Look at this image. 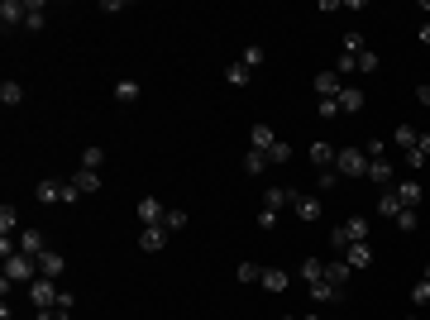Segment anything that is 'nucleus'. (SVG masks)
Returning <instances> with one entry per match:
<instances>
[{
	"label": "nucleus",
	"instance_id": "obj_1",
	"mask_svg": "<svg viewBox=\"0 0 430 320\" xmlns=\"http://www.w3.org/2000/svg\"><path fill=\"white\" fill-rule=\"evenodd\" d=\"M335 172H340V177H354V182L368 177V153H363V148H340V153H335Z\"/></svg>",
	"mask_w": 430,
	"mask_h": 320
},
{
	"label": "nucleus",
	"instance_id": "obj_2",
	"mask_svg": "<svg viewBox=\"0 0 430 320\" xmlns=\"http://www.w3.org/2000/svg\"><path fill=\"white\" fill-rule=\"evenodd\" d=\"M57 296H62V287H57V282H48V277H34V282H29V306H34V311H48V306H57Z\"/></svg>",
	"mask_w": 430,
	"mask_h": 320
},
{
	"label": "nucleus",
	"instance_id": "obj_3",
	"mask_svg": "<svg viewBox=\"0 0 430 320\" xmlns=\"http://www.w3.org/2000/svg\"><path fill=\"white\" fill-rule=\"evenodd\" d=\"M34 277H39V263H34L29 253L15 249V253L5 258V282H34Z\"/></svg>",
	"mask_w": 430,
	"mask_h": 320
},
{
	"label": "nucleus",
	"instance_id": "obj_4",
	"mask_svg": "<svg viewBox=\"0 0 430 320\" xmlns=\"http://www.w3.org/2000/svg\"><path fill=\"white\" fill-rule=\"evenodd\" d=\"M340 91H345V77H340L335 67L316 72V101H340Z\"/></svg>",
	"mask_w": 430,
	"mask_h": 320
},
{
	"label": "nucleus",
	"instance_id": "obj_5",
	"mask_svg": "<svg viewBox=\"0 0 430 320\" xmlns=\"http://www.w3.org/2000/svg\"><path fill=\"white\" fill-rule=\"evenodd\" d=\"M368 182H373L377 191L397 187V167H392V158H373V162H368Z\"/></svg>",
	"mask_w": 430,
	"mask_h": 320
},
{
	"label": "nucleus",
	"instance_id": "obj_6",
	"mask_svg": "<svg viewBox=\"0 0 430 320\" xmlns=\"http://www.w3.org/2000/svg\"><path fill=\"white\" fill-rule=\"evenodd\" d=\"M34 263H39V277H48V282H57V277L67 272V258H62L57 249H48V253H39Z\"/></svg>",
	"mask_w": 430,
	"mask_h": 320
},
{
	"label": "nucleus",
	"instance_id": "obj_7",
	"mask_svg": "<svg viewBox=\"0 0 430 320\" xmlns=\"http://www.w3.org/2000/svg\"><path fill=\"white\" fill-rule=\"evenodd\" d=\"M162 244H167V230H162V225H139V249H144V253H158Z\"/></svg>",
	"mask_w": 430,
	"mask_h": 320
},
{
	"label": "nucleus",
	"instance_id": "obj_8",
	"mask_svg": "<svg viewBox=\"0 0 430 320\" xmlns=\"http://www.w3.org/2000/svg\"><path fill=\"white\" fill-rule=\"evenodd\" d=\"M134 211H139V225H162V215H167L158 196H139V206H134Z\"/></svg>",
	"mask_w": 430,
	"mask_h": 320
},
{
	"label": "nucleus",
	"instance_id": "obj_9",
	"mask_svg": "<svg viewBox=\"0 0 430 320\" xmlns=\"http://www.w3.org/2000/svg\"><path fill=\"white\" fill-rule=\"evenodd\" d=\"M15 244H20V253H29V258L48 253V239H43L39 230H20V235H15Z\"/></svg>",
	"mask_w": 430,
	"mask_h": 320
},
{
	"label": "nucleus",
	"instance_id": "obj_10",
	"mask_svg": "<svg viewBox=\"0 0 430 320\" xmlns=\"http://www.w3.org/2000/svg\"><path fill=\"white\" fill-rule=\"evenodd\" d=\"M25 0H5V5H0V29H5V34H10V29H20L25 25Z\"/></svg>",
	"mask_w": 430,
	"mask_h": 320
},
{
	"label": "nucleus",
	"instance_id": "obj_11",
	"mask_svg": "<svg viewBox=\"0 0 430 320\" xmlns=\"http://www.w3.org/2000/svg\"><path fill=\"white\" fill-rule=\"evenodd\" d=\"M311 301H321V306H335V301H345V287H335L330 277H321V282H311Z\"/></svg>",
	"mask_w": 430,
	"mask_h": 320
},
{
	"label": "nucleus",
	"instance_id": "obj_12",
	"mask_svg": "<svg viewBox=\"0 0 430 320\" xmlns=\"http://www.w3.org/2000/svg\"><path fill=\"white\" fill-rule=\"evenodd\" d=\"M72 306H77V296L62 292V296H57V306H48V311H34V320H72Z\"/></svg>",
	"mask_w": 430,
	"mask_h": 320
},
{
	"label": "nucleus",
	"instance_id": "obj_13",
	"mask_svg": "<svg viewBox=\"0 0 430 320\" xmlns=\"http://www.w3.org/2000/svg\"><path fill=\"white\" fill-rule=\"evenodd\" d=\"M406 206H402V196H397V187H387V191H377V215L382 220H397Z\"/></svg>",
	"mask_w": 430,
	"mask_h": 320
},
{
	"label": "nucleus",
	"instance_id": "obj_14",
	"mask_svg": "<svg viewBox=\"0 0 430 320\" xmlns=\"http://www.w3.org/2000/svg\"><path fill=\"white\" fill-rule=\"evenodd\" d=\"M345 263H349L354 272L373 267V244H349V249H345Z\"/></svg>",
	"mask_w": 430,
	"mask_h": 320
},
{
	"label": "nucleus",
	"instance_id": "obj_15",
	"mask_svg": "<svg viewBox=\"0 0 430 320\" xmlns=\"http://www.w3.org/2000/svg\"><path fill=\"white\" fill-rule=\"evenodd\" d=\"M368 230H373V220H368V215H349V220H345L349 244H368Z\"/></svg>",
	"mask_w": 430,
	"mask_h": 320
},
{
	"label": "nucleus",
	"instance_id": "obj_16",
	"mask_svg": "<svg viewBox=\"0 0 430 320\" xmlns=\"http://www.w3.org/2000/svg\"><path fill=\"white\" fill-rule=\"evenodd\" d=\"M397 196H402V206H406V211H416L426 191H421V182H416V177H402V182H397Z\"/></svg>",
	"mask_w": 430,
	"mask_h": 320
},
{
	"label": "nucleus",
	"instance_id": "obj_17",
	"mask_svg": "<svg viewBox=\"0 0 430 320\" xmlns=\"http://www.w3.org/2000/svg\"><path fill=\"white\" fill-rule=\"evenodd\" d=\"M292 201H296L292 187H268L263 191V211H282V206H292Z\"/></svg>",
	"mask_w": 430,
	"mask_h": 320
},
{
	"label": "nucleus",
	"instance_id": "obj_18",
	"mask_svg": "<svg viewBox=\"0 0 430 320\" xmlns=\"http://www.w3.org/2000/svg\"><path fill=\"white\" fill-rule=\"evenodd\" d=\"M292 211H296V220H306V225H311V220L321 215V201H316V196H306V191H296Z\"/></svg>",
	"mask_w": 430,
	"mask_h": 320
},
{
	"label": "nucleus",
	"instance_id": "obj_19",
	"mask_svg": "<svg viewBox=\"0 0 430 320\" xmlns=\"http://www.w3.org/2000/svg\"><path fill=\"white\" fill-rule=\"evenodd\" d=\"M272 144H277V134H272V125H254V130H249V148H258V153H268Z\"/></svg>",
	"mask_w": 430,
	"mask_h": 320
},
{
	"label": "nucleus",
	"instance_id": "obj_20",
	"mask_svg": "<svg viewBox=\"0 0 430 320\" xmlns=\"http://www.w3.org/2000/svg\"><path fill=\"white\" fill-rule=\"evenodd\" d=\"M392 139H397V148H402V153H416L421 130H416V125H397V130H392Z\"/></svg>",
	"mask_w": 430,
	"mask_h": 320
},
{
	"label": "nucleus",
	"instance_id": "obj_21",
	"mask_svg": "<svg viewBox=\"0 0 430 320\" xmlns=\"http://www.w3.org/2000/svg\"><path fill=\"white\" fill-rule=\"evenodd\" d=\"M325 277H330L335 287H349V282H354V267L345 263V258H335V263H325Z\"/></svg>",
	"mask_w": 430,
	"mask_h": 320
},
{
	"label": "nucleus",
	"instance_id": "obj_22",
	"mask_svg": "<svg viewBox=\"0 0 430 320\" xmlns=\"http://www.w3.org/2000/svg\"><path fill=\"white\" fill-rule=\"evenodd\" d=\"M25 29H43L48 25V5H43V0H25Z\"/></svg>",
	"mask_w": 430,
	"mask_h": 320
},
{
	"label": "nucleus",
	"instance_id": "obj_23",
	"mask_svg": "<svg viewBox=\"0 0 430 320\" xmlns=\"http://www.w3.org/2000/svg\"><path fill=\"white\" fill-rule=\"evenodd\" d=\"M359 110H363V91H359V86H345V91H340V115H359Z\"/></svg>",
	"mask_w": 430,
	"mask_h": 320
},
{
	"label": "nucleus",
	"instance_id": "obj_24",
	"mask_svg": "<svg viewBox=\"0 0 430 320\" xmlns=\"http://www.w3.org/2000/svg\"><path fill=\"white\" fill-rule=\"evenodd\" d=\"M335 153H340V148H330V144H321V139H316V144H311V167H335Z\"/></svg>",
	"mask_w": 430,
	"mask_h": 320
},
{
	"label": "nucleus",
	"instance_id": "obj_25",
	"mask_svg": "<svg viewBox=\"0 0 430 320\" xmlns=\"http://www.w3.org/2000/svg\"><path fill=\"white\" fill-rule=\"evenodd\" d=\"M258 287H263V292H287V272H282V267H263Z\"/></svg>",
	"mask_w": 430,
	"mask_h": 320
},
{
	"label": "nucleus",
	"instance_id": "obj_26",
	"mask_svg": "<svg viewBox=\"0 0 430 320\" xmlns=\"http://www.w3.org/2000/svg\"><path fill=\"white\" fill-rule=\"evenodd\" d=\"M240 62H244V67H249V72H258V67L268 62V48H263V43H249V48H244V53H240Z\"/></svg>",
	"mask_w": 430,
	"mask_h": 320
},
{
	"label": "nucleus",
	"instance_id": "obj_27",
	"mask_svg": "<svg viewBox=\"0 0 430 320\" xmlns=\"http://www.w3.org/2000/svg\"><path fill=\"white\" fill-rule=\"evenodd\" d=\"M20 101H25V86H20V81H10V77H5V81H0V106L10 110V106H20Z\"/></svg>",
	"mask_w": 430,
	"mask_h": 320
},
{
	"label": "nucleus",
	"instance_id": "obj_28",
	"mask_svg": "<svg viewBox=\"0 0 430 320\" xmlns=\"http://www.w3.org/2000/svg\"><path fill=\"white\" fill-rule=\"evenodd\" d=\"M34 196H39L43 206H53V201H62V182H53V177H43V182L34 187Z\"/></svg>",
	"mask_w": 430,
	"mask_h": 320
},
{
	"label": "nucleus",
	"instance_id": "obj_29",
	"mask_svg": "<svg viewBox=\"0 0 430 320\" xmlns=\"http://www.w3.org/2000/svg\"><path fill=\"white\" fill-rule=\"evenodd\" d=\"M20 235V215H15V206H0V239H15Z\"/></svg>",
	"mask_w": 430,
	"mask_h": 320
},
{
	"label": "nucleus",
	"instance_id": "obj_30",
	"mask_svg": "<svg viewBox=\"0 0 430 320\" xmlns=\"http://www.w3.org/2000/svg\"><path fill=\"white\" fill-rule=\"evenodd\" d=\"M139 96H144V86H139V81H115V101H120V106H134Z\"/></svg>",
	"mask_w": 430,
	"mask_h": 320
},
{
	"label": "nucleus",
	"instance_id": "obj_31",
	"mask_svg": "<svg viewBox=\"0 0 430 320\" xmlns=\"http://www.w3.org/2000/svg\"><path fill=\"white\" fill-rule=\"evenodd\" d=\"M72 182H77L81 196H91V191H101V172H86V167H81V172H72Z\"/></svg>",
	"mask_w": 430,
	"mask_h": 320
},
{
	"label": "nucleus",
	"instance_id": "obj_32",
	"mask_svg": "<svg viewBox=\"0 0 430 320\" xmlns=\"http://www.w3.org/2000/svg\"><path fill=\"white\" fill-rule=\"evenodd\" d=\"M301 277H306V287H311V282H321V277H325V258H316V253H311V258H301Z\"/></svg>",
	"mask_w": 430,
	"mask_h": 320
},
{
	"label": "nucleus",
	"instance_id": "obj_33",
	"mask_svg": "<svg viewBox=\"0 0 430 320\" xmlns=\"http://www.w3.org/2000/svg\"><path fill=\"white\" fill-rule=\"evenodd\" d=\"M263 167H272L268 153H258V148H249V153H244V172H249V177H258Z\"/></svg>",
	"mask_w": 430,
	"mask_h": 320
},
{
	"label": "nucleus",
	"instance_id": "obj_34",
	"mask_svg": "<svg viewBox=\"0 0 430 320\" xmlns=\"http://www.w3.org/2000/svg\"><path fill=\"white\" fill-rule=\"evenodd\" d=\"M225 81H230V86H249V81H254V72H249L244 62H230V67H225Z\"/></svg>",
	"mask_w": 430,
	"mask_h": 320
},
{
	"label": "nucleus",
	"instance_id": "obj_35",
	"mask_svg": "<svg viewBox=\"0 0 430 320\" xmlns=\"http://www.w3.org/2000/svg\"><path fill=\"white\" fill-rule=\"evenodd\" d=\"M268 162H272V167H282V162H292V144H287V139H277V144H272V148H268Z\"/></svg>",
	"mask_w": 430,
	"mask_h": 320
},
{
	"label": "nucleus",
	"instance_id": "obj_36",
	"mask_svg": "<svg viewBox=\"0 0 430 320\" xmlns=\"http://www.w3.org/2000/svg\"><path fill=\"white\" fill-rule=\"evenodd\" d=\"M101 162H106V148H101V144H91V148L81 153V167H86V172H96Z\"/></svg>",
	"mask_w": 430,
	"mask_h": 320
},
{
	"label": "nucleus",
	"instance_id": "obj_37",
	"mask_svg": "<svg viewBox=\"0 0 430 320\" xmlns=\"http://www.w3.org/2000/svg\"><path fill=\"white\" fill-rule=\"evenodd\" d=\"M162 230H167V235L187 230V211H167V215H162Z\"/></svg>",
	"mask_w": 430,
	"mask_h": 320
},
{
	"label": "nucleus",
	"instance_id": "obj_38",
	"mask_svg": "<svg viewBox=\"0 0 430 320\" xmlns=\"http://www.w3.org/2000/svg\"><path fill=\"white\" fill-rule=\"evenodd\" d=\"M345 53H368V43H363V34H359V29H349V34H345Z\"/></svg>",
	"mask_w": 430,
	"mask_h": 320
},
{
	"label": "nucleus",
	"instance_id": "obj_39",
	"mask_svg": "<svg viewBox=\"0 0 430 320\" xmlns=\"http://www.w3.org/2000/svg\"><path fill=\"white\" fill-rule=\"evenodd\" d=\"M340 182H345V177H340L335 167H325L321 177H316V187H321V191H335V187H340Z\"/></svg>",
	"mask_w": 430,
	"mask_h": 320
},
{
	"label": "nucleus",
	"instance_id": "obj_40",
	"mask_svg": "<svg viewBox=\"0 0 430 320\" xmlns=\"http://www.w3.org/2000/svg\"><path fill=\"white\" fill-rule=\"evenodd\" d=\"M416 225H421V215H416V211H402V215H397V230H402V235H416Z\"/></svg>",
	"mask_w": 430,
	"mask_h": 320
},
{
	"label": "nucleus",
	"instance_id": "obj_41",
	"mask_svg": "<svg viewBox=\"0 0 430 320\" xmlns=\"http://www.w3.org/2000/svg\"><path fill=\"white\" fill-rule=\"evenodd\" d=\"M411 306H430V282H426V277L411 287Z\"/></svg>",
	"mask_w": 430,
	"mask_h": 320
},
{
	"label": "nucleus",
	"instance_id": "obj_42",
	"mask_svg": "<svg viewBox=\"0 0 430 320\" xmlns=\"http://www.w3.org/2000/svg\"><path fill=\"white\" fill-rule=\"evenodd\" d=\"M363 153H368V162H373V158H387V144H382V139H368V144H363Z\"/></svg>",
	"mask_w": 430,
	"mask_h": 320
},
{
	"label": "nucleus",
	"instance_id": "obj_43",
	"mask_svg": "<svg viewBox=\"0 0 430 320\" xmlns=\"http://www.w3.org/2000/svg\"><path fill=\"white\" fill-rule=\"evenodd\" d=\"M354 67H359V72H377V53H359V57H354Z\"/></svg>",
	"mask_w": 430,
	"mask_h": 320
},
{
	"label": "nucleus",
	"instance_id": "obj_44",
	"mask_svg": "<svg viewBox=\"0 0 430 320\" xmlns=\"http://www.w3.org/2000/svg\"><path fill=\"white\" fill-rule=\"evenodd\" d=\"M263 277V267L258 263H240V282H258Z\"/></svg>",
	"mask_w": 430,
	"mask_h": 320
},
{
	"label": "nucleus",
	"instance_id": "obj_45",
	"mask_svg": "<svg viewBox=\"0 0 430 320\" xmlns=\"http://www.w3.org/2000/svg\"><path fill=\"white\" fill-rule=\"evenodd\" d=\"M62 201H67V206H77V201H81V191H77V182H72V177L62 182Z\"/></svg>",
	"mask_w": 430,
	"mask_h": 320
},
{
	"label": "nucleus",
	"instance_id": "obj_46",
	"mask_svg": "<svg viewBox=\"0 0 430 320\" xmlns=\"http://www.w3.org/2000/svg\"><path fill=\"white\" fill-rule=\"evenodd\" d=\"M316 110H321V120H335V115H340V101H316Z\"/></svg>",
	"mask_w": 430,
	"mask_h": 320
},
{
	"label": "nucleus",
	"instance_id": "obj_47",
	"mask_svg": "<svg viewBox=\"0 0 430 320\" xmlns=\"http://www.w3.org/2000/svg\"><path fill=\"white\" fill-rule=\"evenodd\" d=\"M330 244H335V249H340V253H345V249H349V235H345V225H335V235H330Z\"/></svg>",
	"mask_w": 430,
	"mask_h": 320
},
{
	"label": "nucleus",
	"instance_id": "obj_48",
	"mask_svg": "<svg viewBox=\"0 0 430 320\" xmlns=\"http://www.w3.org/2000/svg\"><path fill=\"white\" fill-rule=\"evenodd\" d=\"M335 72H340V77H345V72H359V67H354V53H340V62H335Z\"/></svg>",
	"mask_w": 430,
	"mask_h": 320
},
{
	"label": "nucleus",
	"instance_id": "obj_49",
	"mask_svg": "<svg viewBox=\"0 0 430 320\" xmlns=\"http://www.w3.org/2000/svg\"><path fill=\"white\" fill-rule=\"evenodd\" d=\"M277 225V211H258V230H272Z\"/></svg>",
	"mask_w": 430,
	"mask_h": 320
},
{
	"label": "nucleus",
	"instance_id": "obj_50",
	"mask_svg": "<svg viewBox=\"0 0 430 320\" xmlns=\"http://www.w3.org/2000/svg\"><path fill=\"white\" fill-rule=\"evenodd\" d=\"M416 153H421V158H426V162H430V130H426V134H421V144H416Z\"/></svg>",
	"mask_w": 430,
	"mask_h": 320
},
{
	"label": "nucleus",
	"instance_id": "obj_51",
	"mask_svg": "<svg viewBox=\"0 0 430 320\" xmlns=\"http://www.w3.org/2000/svg\"><path fill=\"white\" fill-rule=\"evenodd\" d=\"M416 101H421V106H430V86H416Z\"/></svg>",
	"mask_w": 430,
	"mask_h": 320
},
{
	"label": "nucleus",
	"instance_id": "obj_52",
	"mask_svg": "<svg viewBox=\"0 0 430 320\" xmlns=\"http://www.w3.org/2000/svg\"><path fill=\"white\" fill-rule=\"evenodd\" d=\"M421 43H426V48H430V20H426V25H421Z\"/></svg>",
	"mask_w": 430,
	"mask_h": 320
},
{
	"label": "nucleus",
	"instance_id": "obj_53",
	"mask_svg": "<svg viewBox=\"0 0 430 320\" xmlns=\"http://www.w3.org/2000/svg\"><path fill=\"white\" fill-rule=\"evenodd\" d=\"M301 320H321V316H301Z\"/></svg>",
	"mask_w": 430,
	"mask_h": 320
},
{
	"label": "nucleus",
	"instance_id": "obj_54",
	"mask_svg": "<svg viewBox=\"0 0 430 320\" xmlns=\"http://www.w3.org/2000/svg\"><path fill=\"white\" fill-rule=\"evenodd\" d=\"M426 282H430V263H426Z\"/></svg>",
	"mask_w": 430,
	"mask_h": 320
},
{
	"label": "nucleus",
	"instance_id": "obj_55",
	"mask_svg": "<svg viewBox=\"0 0 430 320\" xmlns=\"http://www.w3.org/2000/svg\"><path fill=\"white\" fill-rule=\"evenodd\" d=\"M282 320H301V316H282Z\"/></svg>",
	"mask_w": 430,
	"mask_h": 320
}]
</instances>
